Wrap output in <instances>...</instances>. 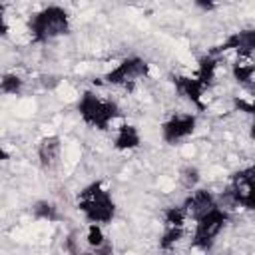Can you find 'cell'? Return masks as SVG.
Returning a JSON list of instances; mask_svg holds the SVG:
<instances>
[{
	"instance_id": "obj_1",
	"label": "cell",
	"mask_w": 255,
	"mask_h": 255,
	"mask_svg": "<svg viewBox=\"0 0 255 255\" xmlns=\"http://www.w3.org/2000/svg\"><path fill=\"white\" fill-rule=\"evenodd\" d=\"M76 209L86 223H96L102 227L112 225L118 217L116 197L102 181H90L76 193Z\"/></svg>"
},
{
	"instance_id": "obj_2",
	"label": "cell",
	"mask_w": 255,
	"mask_h": 255,
	"mask_svg": "<svg viewBox=\"0 0 255 255\" xmlns=\"http://www.w3.org/2000/svg\"><path fill=\"white\" fill-rule=\"evenodd\" d=\"M76 114L84 126L96 131H108L122 116V108L116 100L96 90H84L76 100Z\"/></svg>"
},
{
	"instance_id": "obj_3",
	"label": "cell",
	"mask_w": 255,
	"mask_h": 255,
	"mask_svg": "<svg viewBox=\"0 0 255 255\" xmlns=\"http://www.w3.org/2000/svg\"><path fill=\"white\" fill-rule=\"evenodd\" d=\"M72 30V16L60 4H46L28 18V34L34 44H48Z\"/></svg>"
},
{
	"instance_id": "obj_4",
	"label": "cell",
	"mask_w": 255,
	"mask_h": 255,
	"mask_svg": "<svg viewBox=\"0 0 255 255\" xmlns=\"http://www.w3.org/2000/svg\"><path fill=\"white\" fill-rule=\"evenodd\" d=\"M229 221H231V213L221 203H217L211 209H207L203 215H199L197 219H193L191 247L197 249V251L209 253L215 247L219 235L229 225Z\"/></svg>"
},
{
	"instance_id": "obj_5",
	"label": "cell",
	"mask_w": 255,
	"mask_h": 255,
	"mask_svg": "<svg viewBox=\"0 0 255 255\" xmlns=\"http://www.w3.org/2000/svg\"><path fill=\"white\" fill-rule=\"evenodd\" d=\"M149 72H151L149 62L137 54H131V56L122 58L114 68H110L104 74V82L116 88H131L139 80H145Z\"/></svg>"
},
{
	"instance_id": "obj_6",
	"label": "cell",
	"mask_w": 255,
	"mask_h": 255,
	"mask_svg": "<svg viewBox=\"0 0 255 255\" xmlns=\"http://www.w3.org/2000/svg\"><path fill=\"white\" fill-rule=\"evenodd\" d=\"M199 126L197 112H177L165 118L159 126V137L167 145H177L185 139H189Z\"/></svg>"
},
{
	"instance_id": "obj_7",
	"label": "cell",
	"mask_w": 255,
	"mask_h": 255,
	"mask_svg": "<svg viewBox=\"0 0 255 255\" xmlns=\"http://www.w3.org/2000/svg\"><path fill=\"white\" fill-rule=\"evenodd\" d=\"M225 197L243 209H255V183H253V165H245L231 175Z\"/></svg>"
},
{
	"instance_id": "obj_8",
	"label": "cell",
	"mask_w": 255,
	"mask_h": 255,
	"mask_svg": "<svg viewBox=\"0 0 255 255\" xmlns=\"http://www.w3.org/2000/svg\"><path fill=\"white\" fill-rule=\"evenodd\" d=\"M173 88H175V92L183 98V100H187L197 112H203L205 110V94L209 92L193 74L189 76V74H179V76H173Z\"/></svg>"
},
{
	"instance_id": "obj_9",
	"label": "cell",
	"mask_w": 255,
	"mask_h": 255,
	"mask_svg": "<svg viewBox=\"0 0 255 255\" xmlns=\"http://www.w3.org/2000/svg\"><path fill=\"white\" fill-rule=\"evenodd\" d=\"M253 50H255V30L253 28H245V30L231 32L211 54L219 56L223 52H235L237 58H251Z\"/></svg>"
},
{
	"instance_id": "obj_10",
	"label": "cell",
	"mask_w": 255,
	"mask_h": 255,
	"mask_svg": "<svg viewBox=\"0 0 255 255\" xmlns=\"http://www.w3.org/2000/svg\"><path fill=\"white\" fill-rule=\"evenodd\" d=\"M217 203H219V199H217V195L211 189H207V187H195V189H191V191L185 193V197L181 199L179 205L183 207L187 219L193 221V219H197L199 215H203L207 209H211Z\"/></svg>"
},
{
	"instance_id": "obj_11",
	"label": "cell",
	"mask_w": 255,
	"mask_h": 255,
	"mask_svg": "<svg viewBox=\"0 0 255 255\" xmlns=\"http://www.w3.org/2000/svg\"><path fill=\"white\" fill-rule=\"evenodd\" d=\"M62 149H64V143L58 133L44 135L36 145V157H38L40 169H44V171L56 169L62 159Z\"/></svg>"
},
{
	"instance_id": "obj_12",
	"label": "cell",
	"mask_w": 255,
	"mask_h": 255,
	"mask_svg": "<svg viewBox=\"0 0 255 255\" xmlns=\"http://www.w3.org/2000/svg\"><path fill=\"white\" fill-rule=\"evenodd\" d=\"M143 143V137H141V131L135 124H129V122H124L116 128L114 131V137H112V147L116 151H135L139 149Z\"/></svg>"
},
{
	"instance_id": "obj_13",
	"label": "cell",
	"mask_w": 255,
	"mask_h": 255,
	"mask_svg": "<svg viewBox=\"0 0 255 255\" xmlns=\"http://www.w3.org/2000/svg\"><path fill=\"white\" fill-rule=\"evenodd\" d=\"M217 68H219V56L207 52L203 54L199 60H197V68H195V78L207 88L211 90L213 84H215V78H217Z\"/></svg>"
},
{
	"instance_id": "obj_14",
	"label": "cell",
	"mask_w": 255,
	"mask_h": 255,
	"mask_svg": "<svg viewBox=\"0 0 255 255\" xmlns=\"http://www.w3.org/2000/svg\"><path fill=\"white\" fill-rule=\"evenodd\" d=\"M231 78L241 86L251 90L253 88V78H255V66L251 58H237L231 64Z\"/></svg>"
},
{
	"instance_id": "obj_15",
	"label": "cell",
	"mask_w": 255,
	"mask_h": 255,
	"mask_svg": "<svg viewBox=\"0 0 255 255\" xmlns=\"http://www.w3.org/2000/svg\"><path fill=\"white\" fill-rule=\"evenodd\" d=\"M32 217L38 219V221H48V223H54L60 219V211L58 207L48 201V199H38L34 205H32Z\"/></svg>"
},
{
	"instance_id": "obj_16",
	"label": "cell",
	"mask_w": 255,
	"mask_h": 255,
	"mask_svg": "<svg viewBox=\"0 0 255 255\" xmlns=\"http://www.w3.org/2000/svg\"><path fill=\"white\" fill-rule=\"evenodd\" d=\"M24 92V78L16 72H6L0 76V94L4 96H20Z\"/></svg>"
},
{
	"instance_id": "obj_17",
	"label": "cell",
	"mask_w": 255,
	"mask_h": 255,
	"mask_svg": "<svg viewBox=\"0 0 255 255\" xmlns=\"http://www.w3.org/2000/svg\"><path fill=\"white\" fill-rule=\"evenodd\" d=\"M161 221H163V227H185V223L189 219H187L183 207L179 203H173L161 211Z\"/></svg>"
},
{
	"instance_id": "obj_18",
	"label": "cell",
	"mask_w": 255,
	"mask_h": 255,
	"mask_svg": "<svg viewBox=\"0 0 255 255\" xmlns=\"http://www.w3.org/2000/svg\"><path fill=\"white\" fill-rule=\"evenodd\" d=\"M185 235V227H163L159 235V249L161 251H171Z\"/></svg>"
},
{
	"instance_id": "obj_19",
	"label": "cell",
	"mask_w": 255,
	"mask_h": 255,
	"mask_svg": "<svg viewBox=\"0 0 255 255\" xmlns=\"http://www.w3.org/2000/svg\"><path fill=\"white\" fill-rule=\"evenodd\" d=\"M106 241H108V237H106L104 227L102 225H96V223H88V227H86V243H88V247L92 251H96Z\"/></svg>"
},
{
	"instance_id": "obj_20",
	"label": "cell",
	"mask_w": 255,
	"mask_h": 255,
	"mask_svg": "<svg viewBox=\"0 0 255 255\" xmlns=\"http://www.w3.org/2000/svg\"><path fill=\"white\" fill-rule=\"evenodd\" d=\"M199 179H201V173L195 165H185L179 171V183L183 185L185 191H191V189L199 187Z\"/></svg>"
},
{
	"instance_id": "obj_21",
	"label": "cell",
	"mask_w": 255,
	"mask_h": 255,
	"mask_svg": "<svg viewBox=\"0 0 255 255\" xmlns=\"http://www.w3.org/2000/svg\"><path fill=\"white\" fill-rule=\"evenodd\" d=\"M10 34V24H8V16H6V8L0 4V40H4Z\"/></svg>"
},
{
	"instance_id": "obj_22",
	"label": "cell",
	"mask_w": 255,
	"mask_h": 255,
	"mask_svg": "<svg viewBox=\"0 0 255 255\" xmlns=\"http://www.w3.org/2000/svg\"><path fill=\"white\" fill-rule=\"evenodd\" d=\"M233 106H235V110L245 112L247 116H251V114H253V104H251V100H243V98L239 96V98H235V100H233Z\"/></svg>"
},
{
	"instance_id": "obj_23",
	"label": "cell",
	"mask_w": 255,
	"mask_h": 255,
	"mask_svg": "<svg viewBox=\"0 0 255 255\" xmlns=\"http://www.w3.org/2000/svg\"><path fill=\"white\" fill-rule=\"evenodd\" d=\"M195 6H199V8H203V10H213V8H217V4H213V2H195Z\"/></svg>"
},
{
	"instance_id": "obj_24",
	"label": "cell",
	"mask_w": 255,
	"mask_h": 255,
	"mask_svg": "<svg viewBox=\"0 0 255 255\" xmlns=\"http://www.w3.org/2000/svg\"><path fill=\"white\" fill-rule=\"evenodd\" d=\"M8 159H10V151L0 145V161H8Z\"/></svg>"
},
{
	"instance_id": "obj_25",
	"label": "cell",
	"mask_w": 255,
	"mask_h": 255,
	"mask_svg": "<svg viewBox=\"0 0 255 255\" xmlns=\"http://www.w3.org/2000/svg\"><path fill=\"white\" fill-rule=\"evenodd\" d=\"M225 255H233V253H225Z\"/></svg>"
}]
</instances>
